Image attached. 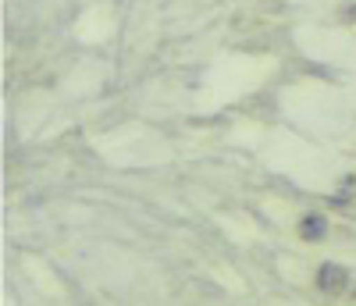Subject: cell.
<instances>
[{
	"mask_svg": "<svg viewBox=\"0 0 356 306\" xmlns=\"http://www.w3.org/2000/svg\"><path fill=\"white\" fill-rule=\"evenodd\" d=\"M317 289L324 296H342L349 289V271L342 264H332V260H324L317 267Z\"/></svg>",
	"mask_w": 356,
	"mask_h": 306,
	"instance_id": "6da1fadb",
	"label": "cell"
},
{
	"mask_svg": "<svg viewBox=\"0 0 356 306\" xmlns=\"http://www.w3.org/2000/svg\"><path fill=\"white\" fill-rule=\"evenodd\" d=\"M300 239L303 242H324L328 239V218L321 210H310L300 218Z\"/></svg>",
	"mask_w": 356,
	"mask_h": 306,
	"instance_id": "7a4b0ae2",
	"label": "cell"
},
{
	"mask_svg": "<svg viewBox=\"0 0 356 306\" xmlns=\"http://www.w3.org/2000/svg\"><path fill=\"white\" fill-rule=\"evenodd\" d=\"M353 189H356V175H346V178H342V189H339V200H349Z\"/></svg>",
	"mask_w": 356,
	"mask_h": 306,
	"instance_id": "3957f363",
	"label": "cell"
}]
</instances>
